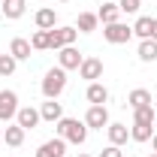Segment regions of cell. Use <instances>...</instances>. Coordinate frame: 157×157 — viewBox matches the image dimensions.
I'll list each match as a JSON object with an SVG mask.
<instances>
[{"label": "cell", "mask_w": 157, "mask_h": 157, "mask_svg": "<svg viewBox=\"0 0 157 157\" xmlns=\"http://www.w3.org/2000/svg\"><path fill=\"white\" fill-rule=\"evenodd\" d=\"M55 130H58L60 139H67L73 145H82L88 139V124L85 121H76V118H60L58 124H55Z\"/></svg>", "instance_id": "cell-1"}, {"label": "cell", "mask_w": 157, "mask_h": 157, "mask_svg": "<svg viewBox=\"0 0 157 157\" xmlns=\"http://www.w3.org/2000/svg\"><path fill=\"white\" fill-rule=\"evenodd\" d=\"M67 88V70L63 67H52L45 76H42V97L45 100H58Z\"/></svg>", "instance_id": "cell-2"}, {"label": "cell", "mask_w": 157, "mask_h": 157, "mask_svg": "<svg viewBox=\"0 0 157 157\" xmlns=\"http://www.w3.org/2000/svg\"><path fill=\"white\" fill-rule=\"evenodd\" d=\"M78 36L76 27H55V30H48V48H55V52H60L63 45H73Z\"/></svg>", "instance_id": "cell-3"}, {"label": "cell", "mask_w": 157, "mask_h": 157, "mask_svg": "<svg viewBox=\"0 0 157 157\" xmlns=\"http://www.w3.org/2000/svg\"><path fill=\"white\" fill-rule=\"evenodd\" d=\"M103 36H106V42H112V45H121V42H130L133 27H130V24L115 21V24H106V27H103Z\"/></svg>", "instance_id": "cell-4"}, {"label": "cell", "mask_w": 157, "mask_h": 157, "mask_svg": "<svg viewBox=\"0 0 157 157\" xmlns=\"http://www.w3.org/2000/svg\"><path fill=\"white\" fill-rule=\"evenodd\" d=\"M18 115V94L15 91H0V121Z\"/></svg>", "instance_id": "cell-5"}, {"label": "cell", "mask_w": 157, "mask_h": 157, "mask_svg": "<svg viewBox=\"0 0 157 157\" xmlns=\"http://www.w3.org/2000/svg\"><path fill=\"white\" fill-rule=\"evenodd\" d=\"M78 76L88 78V85L97 82V78H103V60H100V58H85L82 67H78Z\"/></svg>", "instance_id": "cell-6"}, {"label": "cell", "mask_w": 157, "mask_h": 157, "mask_svg": "<svg viewBox=\"0 0 157 157\" xmlns=\"http://www.w3.org/2000/svg\"><path fill=\"white\" fill-rule=\"evenodd\" d=\"M82 55H78V48H73V45H63L58 52V67H63V70H78L82 67Z\"/></svg>", "instance_id": "cell-7"}, {"label": "cell", "mask_w": 157, "mask_h": 157, "mask_svg": "<svg viewBox=\"0 0 157 157\" xmlns=\"http://www.w3.org/2000/svg\"><path fill=\"white\" fill-rule=\"evenodd\" d=\"M85 124H88L91 130H103V127H109V112H106V106H91L88 115H85Z\"/></svg>", "instance_id": "cell-8"}, {"label": "cell", "mask_w": 157, "mask_h": 157, "mask_svg": "<svg viewBox=\"0 0 157 157\" xmlns=\"http://www.w3.org/2000/svg\"><path fill=\"white\" fill-rule=\"evenodd\" d=\"M63 151H67V139L55 136V139H48V142H42V145H39L36 157H63Z\"/></svg>", "instance_id": "cell-9"}, {"label": "cell", "mask_w": 157, "mask_h": 157, "mask_svg": "<svg viewBox=\"0 0 157 157\" xmlns=\"http://www.w3.org/2000/svg\"><path fill=\"white\" fill-rule=\"evenodd\" d=\"M39 121V109H33V106H24V109H18V115H15V124L18 127H24V130H33Z\"/></svg>", "instance_id": "cell-10"}, {"label": "cell", "mask_w": 157, "mask_h": 157, "mask_svg": "<svg viewBox=\"0 0 157 157\" xmlns=\"http://www.w3.org/2000/svg\"><path fill=\"white\" fill-rule=\"evenodd\" d=\"M39 118H42V121H52V124H58L60 118H63V106H60L58 100H45V103L39 106Z\"/></svg>", "instance_id": "cell-11"}, {"label": "cell", "mask_w": 157, "mask_h": 157, "mask_svg": "<svg viewBox=\"0 0 157 157\" xmlns=\"http://www.w3.org/2000/svg\"><path fill=\"white\" fill-rule=\"evenodd\" d=\"M85 97L91 106H106V100H109V91H106V85H100V82H91L88 85V91H85Z\"/></svg>", "instance_id": "cell-12"}, {"label": "cell", "mask_w": 157, "mask_h": 157, "mask_svg": "<svg viewBox=\"0 0 157 157\" xmlns=\"http://www.w3.org/2000/svg\"><path fill=\"white\" fill-rule=\"evenodd\" d=\"M24 9H27V3H24V0H0V12H3L9 21L21 18V15H24Z\"/></svg>", "instance_id": "cell-13"}, {"label": "cell", "mask_w": 157, "mask_h": 157, "mask_svg": "<svg viewBox=\"0 0 157 157\" xmlns=\"http://www.w3.org/2000/svg\"><path fill=\"white\" fill-rule=\"evenodd\" d=\"M30 52H33V45H30V39H24V36H15L12 45H9V55H12L15 60H27Z\"/></svg>", "instance_id": "cell-14"}, {"label": "cell", "mask_w": 157, "mask_h": 157, "mask_svg": "<svg viewBox=\"0 0 157 157\" xmlns=\"http://www.w3.org/2000/svg\"><path fill=\"white\" fill-rule=\"evenodd\" d=\"M97 24H100L97 12H78V18H76V30H78V33H94V30H97Z\"/></svg>", "instance_id": "cell-15"}, {"label": "cell", "mask_w": 157, "mask_h": 157, "mask_svg": "<svg viewBox=\"0 0 157 157\" xmlns=\"http://www.w3.org/2000/svg\"><path fill=\"white\" fill-rule=\"evenodd\" d=\"M136 55H139L142 63H154V60H157V39H142Z\"/></svg>", "instance_id": "cell-16"}, {"label": "cell", "mask_w": 157, "mask_h": 157, "mask_svg": "<svg viewBox=\"0 0 157 157\" xmlns=\"http://www.w3.org/2000/svg\"><path fill=\"white\" fill-rule=\"evenodd\" d=\"M55 24H58V15H55V9L42 6V9L36 12V27H39V30H55Z\"/></svg>", "instance_id": "cell-17"}, {"label": "cell", "mask_w": 157, "mask_h": 157, "mask_svg": "<svg viewBox=\"0 0 157 157\" xmlns=\"http://www.w3.org/2000/svg\"><path fill=\"white\" fill-rule=\"evenodd\" d=\"M97 18L103 21V27H106V24H115V21L121 18L118 3H103V6H100V12H97Z\"/></svg>", "instance_id": "cell-18"}, {"label": "cell", "mask_w": 157, "mask_h": 157, "mask_svg": "<svg viewBox=\"0 0 157 157\" xmlns=\"http://www.w3.org/2000/svg\"><path fill=\"white\" fill-rule=\"evenodd\" d=\"M106 130H109V145H124V142L130 139V130H127V124H109Z\"/></svg>", "instance_id": "cell-19"}, {"label": "cell", "mask_w": 157, "mask_h": 157, "mask_svg": "<svg viewBox=\"0 0 157 157\" xmlns=\"http://www.w3.org/2000/svg\"><path fill=\"white\" fill-rule=\"evenodd\" d=\"M24 127H18V124H12V127H6L3 130V139H6V145L9 148H21V142H24Z\"/></svg>", "instance_id": "cell-20"}, {"label": "cell", "mask_w": 157, "mask_h": 157, "mask_svg": "<svg viewBox=\"0 0 157 157\" xmlns=\"http://www.w3.org/2000/svg\"><path fill=\"white\" fill-rule=\"evenodd\" d=\"M127 103H130V109H139V106H151V91H145V88H133V91L127 94Z\"/></svg>", "instance_id": "cell-21"}, {"label": "cell", "mask_w": 157, "mask_h": 157, "mask_svg": "<svg viewBox=\"0 0 157 157\" xmlns=\"http://www.w3.org/2000/svg\"><path fill=\"white\" fill-rule=\"evenodd\" d=\"M154 121H157L154 106H139V109H133V124H154Z\"/></svg>", "instance_id": "cell-22"}, {"label": "cell", "mask_w": 157, "mask_h": 157, "mask_svg": "<svg viewBox=\"0 0 157 157\" xmlns=\"http://www.w3.org/2000/svg\"><path fill=\"white\" fill-rule=\"evenodd\" d=\"M151 27H154V18H148V15H139L136 24H133V33L139 39H151Z\"/></svg>", "instance_id": "cell-23"}, {"label": "cell", "mask_w": 157, "mask_h": 157, "mask_svg": "<svg viewBox=\"0 0 157 157\" xmlns=\"http://www.w3.org/2000/svg\"><path fill=\"white\" fill-rule=\"evenodd\" d=\"M151 136H154L151 133V124H133V130H130V139L133 142H148Z\"/></svg>", "instance_id": "cell-24"}, {"label": "cell", "mask_w": 157, "mask_h": 157, "mask_svg": "<svg viewBox=\"0 0 157 157\" xmlns=\"http://www.w3.org/2000/svg\"><path fill=\"white\" fill-rule=\"evenodd\" d=\"M30 45H33V52H45L48 48V30H36L30 36Z\"/></svg>", "instance_id": "cell-25"}, {"label": "cell", "mask_w": 157, "mask_h": 157, "mask_svg": "<svg viewBox=\"0 0 157 157\" xmlns=\"http://www.w3.org/2000/svg\"><path fill=\"white\" fill-rule=\"evenodd\" d=\"M15 67H18V60L12 58V55H0V76H12Z\"/></svg>", "instance_id": "cell-26"}, {"label": "cell", "mask_w": 157, "mask_h": 157, "mask_svg": "<svg viewBox=\"0 0 157 157\" xmlns=\"http://www.w3.org/2000/svg\"><path fill=\"white\" fill-rule=\"evenodd\" d=\"M118 9H121V12H127V15H133V12L142 9V0H118Z\"/></svg>", "instance_id": "cell-27"}, {"label": "cell", "mask_w": 157, "mask_h": 157, "mask_svg": "<svg viewBox=\"0 0 157 157\" xmlns=\"http://www.w3.org/2000/svg\"><path fill=\"white\" fill-rule=\"evenodd\" d=\"M100 157H124V154H121V148H118V145H106V148L100 151Z\"/></svg>", "instance_id": "cell-28"}, {"label": "cell", "mask_w": 157, "mask_h": 157, "mask_svg": "<svg viewBox=\"0 0 157 157\" xmlns=\"http://www.w3.org/2000/svg\"><path fill=\"white\" fill-rule=\"evenodd\" d=\"M151 39H157V18H154V27H151Z\"/></svg>", "instance_id": "cell-29"}, {"label": "cell", "mask_w": 157, "mask_h": 157, "mask_svg": "<svg viewBox=\"0 0 157 157\" xmlns=\"http://www.w3.org/2000/svg\"><path fill=\"white\" fill-rule=\"evenodd\" d=\"M151 148H154V151H157V133H154V136H151Z\"/></svg>", "instance_id": "cell-30"}, {"label": "cell", "mask_w": 157, "mask_h": 157, "mask_svg": "<svg viewBox=\"0 0 157 157\" xmlns=\"http://www.w3.org/2000/svg\"><path fill=\"white\" fill-rule=\"evenodd\" d=\"M148 157H157V151H151V154H148Z\"/></svg>", "instance_id": "cell-31"}, {"label": "cell", "mask_w": 157, "mask_h": 157, "mask_svg": "<svg viewBox=\"0 0 157 157\" xmlns=\"http://www.w3.org/2000/svg\"><path fill=\"white\" fill-rule=\"evenodd\" d=\"M78 157H91V154H78Z\"/></svg>", "instance_id": "cell-32"}, {"label": "cell", "mask_w": 157, "mask_h": 157, "mask_svg": "<svg viewBox=\"0 0 157 157\" xmlns=\"http://www.w3.org/2000/svg\"><path fill=\"white\" fill-rule=\"evenodd\" d=\"M0 136H3V127H0Z\"/></svg>", "instance_id": "cell-33"}, {"label": "cell", "mask_w": 157, "mask_h": 157, "mask_svg": "<svg viewBox=\"0 0 157 157\" xmlns=\"http://www.w3.org/2000/svg\"><path fill=\"white\" fill-rule=\"evenodd\" d=\"M60 3H67V0H60Z\"/></svg>", "instance_id": "cell-34"}, {"label": "cell", "mask_w": 157, "mask_h": 157, "mask_svg": "<svg viewBox=\"0 0 157 157\" xmlns=\"http://www.w3.org/2000/svg\"><path fill=\"white\" fill-rule=\"evenodd\" d=\"M127 157H133V154H127Z\"/></svg>", "instance_id": "cell-35"}]
</instances>
